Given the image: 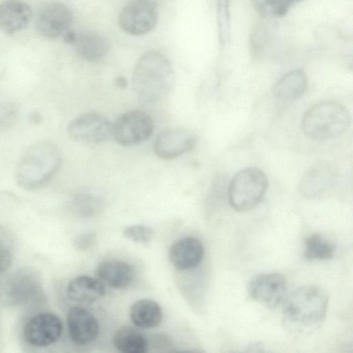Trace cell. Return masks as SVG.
<instances>
[{"label":"cell","instance_id":"603a6c76","mask_svg":"<svg viewBox=\"0 0 353 353\" xmlns=\"http://www.w3.org/2000/svg\"><path fill=\"white\" fill-rule=\"evenodd\" d=\"M114 347L123 353H145L149 342L139 329L130 325H123L114 333L112 339Z\"/></svg>","mask_w":353,"mask_h":353},{"label":"cell","instance_id":"8fae6325","mask_svg":"<svg viewBox=\"0 0 353 353\" xmlns=\"http://www.w3.org/2000/svg\"><path fill=\"white\" fill-rule=\"evenodd\" d=\"M63 325L54 314H38L26 323L23 334L27 343L35 347H46L55 343L61 336Z\"/></svg>","mask_w":353,"mask_h":353},{"label":"cell","instance_id":"484cf974","mask_svg":"<svg viewBox=\"0 0 353 353\" xmlns=\"http://www.w3.org/2000/svg\"><path fill=\"white\" fill-rule=\"evenodd\" d=\"M216 17L220 43L225 45L230 38V0H217Z\"/></svg>","mask_w":353,"mask_h":353},{"label":"cell","instance_id":"6da1fadb","mask_svg":"<svg viewBox=\"0 0 353 353\" xmlns=\"http://www.w3.org/2000/svg\"><path fill=\"white\" fill-rule=\"evenodd\" d=\"M132 81L133 91L139 101L154 103L165 97L172 87V63L159 52H147L136 63Z\"/></svg>","mask_w":353,"mask_h":353},{"label":"cell","instance_id":"8992f818","mask_svg":"<svg viewBox=\"0 0 353 353\" xmlns=\"http://www.w3.org/2000/svg\"><path fill=\"white\" fill-rule=\"evenodd\" d=\"M153 131L152 119L139 110L123 113L112 125V137L123 146H134L145 141Z\"/></svg>","mask_w":353,"mask_h":353},{"label":"cell","instance_id":"4fadbf2b","mask_svg":"<svg viewBox=\"0 0 353 353\" xmlns=\"http://www.w3.org/2000/svg\"><path fill=\"white\" fill-rule=\"evenodd\" d=\"M68 334L77 345H85L94 341L99 333L97 319L81 306L72 307L67 315Z\"/></svg>","mask_w":353,"mask_h":353},{"label":"cell","instance_id":"83f0119b","mask_svg":"<svg viewBox=\"0 0 353 353\" xmlns=\"http://www.w3.org/2000/svg\"><path fill=\"white\" fill-rule=\"evenodd\" d=\"M154 233L152 228L143 225H132L123 230L125 236L139 243L150 242L154 236Z\"/></svg>","mask_w":353,"mask_h":353},{"label":"cell","instance_id":"f546056e","mask_svg":"<svg viewBox=\"0 0 353 353\" xmlns=\"http://www.w3.org/2000/svg\"><path fill=\"white\" fill-rule=\"evenodd\" d=\"M12 262V254L6 248L0 247V274L6 271Z\"/></svg>","mask_w":353,"mask_h":353},{"label":"cell","instance_id":"30bf717a","mask_svg":"<svg viewBox=\"0 0 353 353\" xmlns=\"http://www.w3.org/2000/svg\"><path fill=\"white\" fill-rule=\"evenodd\" d=\"M72 21L73 14L68 6L61 2H52L39 13L36 29L43 37L56 39L70 29Z\"/></svg>","mask_w":353,"mask_h":353},{"label":"cell","instance_id":"9a60e30c","mask_svg":"<svg viewBox=\"0 0 353 353\" xmlns=\"http://www.w3.org/2000/svg\"><path fill=\"white\" fill-rule=\"evenodd\" d=\"M32 19V10L23 0H5L0 3V30L12 34L25 29Z\"/></svg>","mask_w":353,"mask_h":353},{"label":"cell","instance_id":"ba28073f","mask_svg":"<svg viewBox=\"0 0 353 353\" xmlns=\"http://www.w3.org/2000/svg\"><path fill=\"white\" fill-rule=\"evenodd\" d=\"M157 20L155 6L139 0L127 3L121 9L118 18L121 30L133 36L150 32L156 26Z\"/></svg>","mask_w":353,"mask_h":353},{"label":"cell","instance_id":"4dcf8cb0","mask_svg":"<svg viewBox=\"0 0 353 353\" xmlns=\"http://www.w3.org/2000/svg\"><path fill=\"white\" fill-rule=\"evenodd\" d=\"M77 33L71 29L66 31L65 33L62 36L63 39L65 43L73 45Z\"/></svg>","mask_w":353,"mask_h":353},{"label":"cell","instance_id":"7a4b0ae2","mask_svg":"<svg viewBox=\"0 0 353 353\" xmlns=\"http://www.w3.org/2000/svg\"><path fill=\"white\" fill-rule=\"evenodd\" d=\"M61 164L59 148L50 141L35 142L26 148L15 170L17 184L25 190H37L46 185Z\"/></svg>","mask_w":353,"mask_h":353},{"label":"cell","instance_id":"836d02e7","mask_svg":"<svg viewBox=\"0 0 353 353\" xmlns=\"http://www.w3.org/2000/svg\"><path fill=\"white\" fill-rule=\"evenodd\" d=\"M117 83L119 86L124 87L127 85V81L124 78L120 77L117 80Z\"/></svg>","mask_w":353,"mask_h":353},{"label":"cell","instance_id":"d4e9b609","mask_svg":"<svg viewBox=\"0 0 353 353\" xmlns=\"http://www.w3.org/2000/svg\"><path fill=\"white\" fill-rule=\"evenodd\" d=\"M254 8L263 17L285 16L291 8L301 0H251Z\"/></svg>","mask_w":353,"mask_h":353},{"label":"cell","instance_id":"f1b7e54d","mask_svg":"<svg viewBox=\"0 0 353 353\" xmlns=\"http://www.w3.org/2000/svg\"><path fill=\"white\" fill-rule=\"evenodd\" d=\"M95 235L93 233H86L77 237L74 241L75 247L77 249L85 250L94 243Z\"/></svg>","mask_w":353,"mask_h":353},{"label":"cell","instance_id":"9c48e42d","mask_svg":"<svg viewBox=\"0 0 353 353\" xmlns=\"http://www.w3.org/2000/svg\"><path fill=\"white\" fill-rule=\"evenodd\" d=\"M286 291V278L277 272L259 274L248 285L249 296L268 308L276 307L283 300Z\"/></svg>","mask_w":353,"mask_h":353},{"label":"cell","instance_id":"5b68a950","mask_svg":"<svg viewBox=\"0 0 353 353\" xmlns=\"http://www.w3.org/2000/svg\"><path fill=\"white\" fill-rule=\"evenodd\" d=\"M268 187V178L261 170L256 168L243 169L234 176L230 183V204L238 212L250 210L263 199Z\"/></svg>","mask_w":353,"mask_h":353},{"label":"cell","instance_id":"5bb4252c","mask_svg":"<svg viewBox=\"0 0 353 353\" xmlns=\"http://www.w3.org/2000/svg\"><path fill=\"white\" fill-rule=\"evenodd\" d=\"M204 256V248L200 240L186 236L174 241L169 248L168 258L172 265L181 270L197 267Z\"/></svg>","mask_w":353,"mask_h":353},{"label":"cell","instance_id":"44dd1931","mask_svg":"<svg viewBox=\"0 0 353 353\" xmlns=\"http://www.w3.org/2000/svg\"><path fill=\"white\" fill-rule=\"evenodd\" d=\"M130 316L137 327L151 329L161 324L163 312L161 306L154 300L143 299L132 305Z\"/></svg>","mask_w":353,"mask_h":353},{"label":"cell","instance_id":"7402d4cb","mask_svg":"<svg viewBox=\"0 0 353 353\" xmlns=\"http://www.w3.org/2000/svg\"><path fill=\"white\" fill-rule=\"evenodd\" d=\"M307 88V77L302 70L290 71L283 75L273 88L276 98L283 101L296 100Z\"/></svg>","mask_w":353,"mask_h":353},{"label":"cell","instance_id":"ac0fdd59","mask_svg":"<svg viewBox=\"0 0 353 353\" xmlns=\"http://www.w3.org/2000/svg\"><path fill=\"white\" fill-rule=\"evenodd\" d=\"M97 277L115 289H124L132 282L134 271L128 263L110 259L101 262L97 268Z\"/></svg>","mask_w":353,"mask_h":353},{"label":"cell","instance_id":"3957f363","mask_svg":"<svg viewBox=\"0 0 353 353\" xmlns=\"http://www.w3.org/2000/svg\"><path fill=\"white\" fill-rule=\"evenodd\" d=\"M328 306L326 292L319 286L307 285L294 290L283 305L286 325L298 331L318 327L324 321Z\"/></svg>","mask_w":353,"mask_h":353},{"label":"cell","instance_id":"52a82bcc","mask_svg":"<svg viewBox=\"0 0 353 353\" xmlns=\"http://www.w3.org/2000/svg\"><path fill=\"white\" fill-rule=\"evenodd\" d=\"M112 125L103 115L87 112L72 120L67 130L74 141L92 145L102 143L112 137Z\"/></svg>","mask_w":353,"mask_h":353},{"label":"cell","instance_id":"cb8c5ba5","mask_svg":"<svg viewBox=\"0 0 353 353\" xmlns=\"http://www.w3.org/2000/svg\"><path fill=\"white\" fill-rule=\"evenodd\" d=\"M334 251V245L319 234H312L305 241L303 254L308 260L330 259Z\"/></svg>","mask_w":353,"mask_h":353},{"label":"cell","instance_id":"d6a6232c","mask_svg":"<svg viewBox=\"0 0 353 353\" xmlns=\"http://www.w3.org/2000/svg\"><path fill=\"white\" fill-rule=\"evenodd\" d=\"M30 119L32 123H37L39 122V120L41 119V117L38 113L33 112L31 114Z\"/></svg>","mask_w":353,"mask_h":353},{"label":"cell","instance_id":"7c38bea8","mask_svg":"<svg viewBox=\"0 0 353 353\" xmlns=\"http://www.w3.org/2000/svg\"><path fill=\"white\" fill-rule=\"evenodd\" d=\"M197 143L194 132L184 128L164 130L157 137L154 150L163 159H172L191 151Z\"/></svg>","mask_w":353,"mask_h":353},{"label":"cell","instance_id":"1f68e13d","mask_svg":"<svg viewBox=\"0 0 353 353\" xmlns=\"http://www.w3.org/2000/svg\"><path fill=\"white\" fill-rule=\"evenodd\" d=\"M139 1H144L145 3L152 5L154 6H156L157 5L165 3L168 2L170 0H139Z\"/></svg>","mask_w":353,"mask_h":353},{"label":"cell","instance_id":"2e32d148","mask_svg":"<svg viewBox=\"0 0 353 353\" xmlns=\"http://www.w3.org/2000/svg\"><path fill=\"white\" fill-rule=\"evenodd\" d=\"M335 175V168L330 163H318L303 176L299 184L300 192L305 197L316 196L330 185Z\"/></svg>","mask_w":353,"mask_h":353},{"label":"cell","instance_id":"e0dca14e","mask_svg":"<svg viewBox=\"0 0 353 353\" xmlns=\"http://www.w3.org/2000/svg\"><path fill=\"white\" fill-rule=\"evenodd\" d=\"M105 287L101 280L81 275L72 279L67 288L68 298L78 303H91L103 297Z\"/></svg>","mask_w":353,"mask_h":353},{"label":"cell","instance_id":"ffe728a7","mask_svg":"<svg viewBox=\"0 0 353 353\" xmlns=\"http://www.w3.org/2000/svg\"><path fill=\"white\" fill-rule=\"evenodd\" d=\"M40 288L38 275L30 270L17 272L8 285V297L13 303H21L34 297Z\"/></svg>","mask_w":353,"mask_h":353},{"label":"cell","instance_id":"277c9868","mask_svg":"<svg viewBox=\"0 0 353 353\" xmlns=\"http://www.w3.org/2000/svg\"><path fill=\"white\" fill-rule=\"evenodd\" d=\"M350 115L341 103L332 101L318 103L304 114L301 126L303 133L314 140L338 137L348 129Z\"/></svg>","mask_w":353,"mask_h":353},{"label":"cell","instance_id":"4316f807","mask_svg":"<svg viewBox=\"0 0 353 353\" xmlns=\"http://www.w3.org/2000/svg\"><path fill=\"white\" fill-rule=\"evenodd\" d=\"M19 114L17 104L11 101L0 102V129H8L14 124Z\"/></svg>","mask_w":353,"mask_h":353},{"label":"cell","instance_id":"d6986e66","mask_svg":"<svg viewBox=\"0 0 353 353\" xmlns=\"http://www.w3.org/2000/svg\"><path fill=\"white\" fill-rule=\"evenodd\" d=\"M73 46L79 56L89 61L103 59L110 50L108 39L102 34L92 31L77 33Z\"/></svg>","mask_w":353,"mask_h":353}]
</instances>
